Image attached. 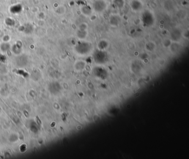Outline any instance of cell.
<instances>
[{
    "label": "cell",
    "instance_id": "cell-2",
    "mask_svg": "<svg viewBox=\"0 0 189 159\" xmlns=\"http://www.w3.org/2000/svg\"><path fill=\"white\" fill-rule=\"evenodd\" d=\"M131 7L133 10H134L135 11H138L142 9V2L140 1L134 0L131 3Z\"/></svg>",
    "mask_w": 189,
    "mask_h": 159
},
{
    "label": "cell",
    "instance_id": "cell-1",
    "mask_svg": "<svg viewBox=\"0 0 189 159\" xmlns=\"http://www.w3.org/2000/svg\"><path fill=\"white\" fill-rule=\"evenodd\" d=\"M106 3L103 0H97L93 4V8L95 11L98 13L103 12L106 10Z\"/></svg>",
    "mask_w": 189,
    "mask_h": 159
}]
</instances>
